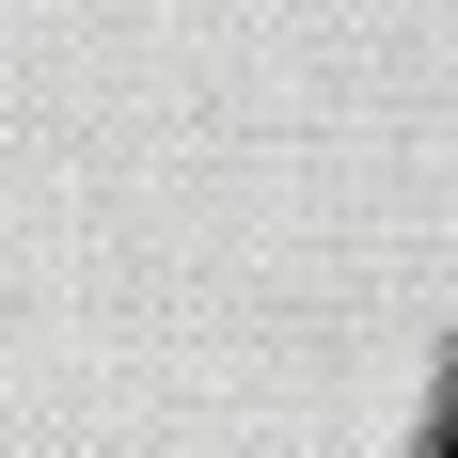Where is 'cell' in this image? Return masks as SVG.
<instances>
[{"label": "cell", "instance_id": "obj_1", "mask_svg": "<svg viewBox=\"0 0 458 458\" xmlns=\"http://www.w3.org/2000/svg\"><path fill=\"white\" fill-rule=\"evenodd\" d=\"M443 458H458V443H443Z\"/></svg>", "mask_w": 458, "mask_h": 458}]
</instances>
